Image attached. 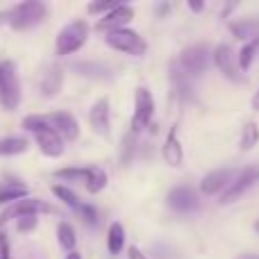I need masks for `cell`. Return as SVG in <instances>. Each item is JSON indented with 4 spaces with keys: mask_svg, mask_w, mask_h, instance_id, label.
<instances>
[{
    "mask_svg": "<svg viewBox=\"0 0 259 259\" xmlns=\"http://www.w3.org/2000/svg\"><path fill=\"white\" fill-rule=\"evenodd\" d=\"M5 16H7V23L12 30L23 32V30H32V27L39 25L48 16V7L41 0H25V3L14 5V9H9Z\"/></svg>",
    "mask_w": 259,
    "mask_h": 259,
    "instance_id": "obj_1",
    "label": "cell"
},
{
    "mask_svg": "<svg viewBox=\"0 0 259 259\" xmlns=\"http://www.w3.org/2000/svg\"><path fill=\"white\" fill-rule=\"evenodd\" d=\"M0 105L7 112L21 105V80L14 62H0Z\"/></svg>",
    "mask_w": 259,
    "mask_h": 259,
    "instance_id": "obj_2",
    "label": "cell"
},
{
    "mask_svg": "<svg viewBox=\"0 0 259 259\" xmlns=\"http://www.w3.org/2000/svg\"><path fill=\"white\" fill-rule=\"evenodd\" d=\"M87 39H89V25H87V21H73L68 25H64L62 32L57 34L55 50H57L59 57L73 55L87 44Z\"/></svg>",
    "mask_w": 259,
    "mask_h": 259,
    "instance_id": "obj_3",
    "label": "cell"
},
{
    "mask_svg": "<svg viewBox=\"0 0 259 259\" xmlns=\"http://www.w3.org/2000/svg\"><path fill=\"white\" fill-rule=\"evenodd\" d=\"M105 41H107L109 48L118 50V53H125L132 55V57H143L148 53V44L139 32L134 30H118V32H109L105 34Z\"/></svg>",
    "mask_w": 259,
    "mask_h": 259,
    "instance_id": "obj_4",
    "label": "cell"
},
{
    "mask_svg": "<svg viewBox=\"0 0 259 259\" xmlns=\"http://www.w3.org/2000/svg\"><path fill=\"white\" fill-rule=\"evenodd\" d=\"M155 114V98H152L148 87H139L134 91V114H132V123H130V132L139 134L143 132L152 121Z\"/></svg>",
    "mask_w": 259,
    "mask_h": 259,
    "instance_id": "obj_5",
    "label": "cell"
},
{
    "mask_svg": "<svg viewBox=\"0 0 259 259\" xmlns=\"http://www.w3.org/2000/svg\"><path fill=\"white\" fill-rule=\"evenodd\" d=\"M211 62H214V53H211L209 46H205V44L189 46V48H184L182 55H180V66H182L191 77L202 75Z\"/></svg>",
    "mask_w": 259,
    "mask_h": 259,
    "instance_id": "obj_6",
    "label": "cell"
},
{
    "mask_svg": "<svg viewBox=\"0 0 259 259\" xmlns=\"http://www.w3.org/2000/svg\"><path fill=\"white\" fill-rule=\"evenodd\" d=\"M257 182H259V164L257 166H248V168H243L241 173H237L234 182L230 184L223 193H221V200L219 202H221V205H232V202H237L239 198L248 191V189L255 187Z\"/></svg>",
    "mask_w": 259,
    "mask_h": 259,
    "instance_id": "obj_7",
    "label": "cell"
},
{
    "mask_svg": "<svg viewBox=\"0 0 259 259\" xmlns=\"http://www.w3.org/2000/svg\"><path fill=\"white\" fill-rule=\"evenodd\" d=\"M44 211H53V207L46 205L44 200L39 198H25V200H18L14 205L5 207L3 214H0V228L7 225L9 221H18V219H25V216H39Z\"/></svg>",
    "mask_w": 259,
    "mask_h": 259,
    "instance_id": "obj_8",
    "label": "cell"
},
{
    "mask_svg": "<svg viewBox=\"0 0 259 259\" xmlns=\"http://www.w3.org/2000/svg\"><path fill=\"white\" fill-rule=\"evenodd\" d=\"M214 64L228 80H232V82L243 80L241 66H239V55H234V50L228 44H221L214 48Z\"/></svg>",
    "mask_w": 259,
    "mask_h": 259,
    "instance_id": "obj_9",
    "label": "cell"
},
{
    "mask_svg": "<svg viewBox=\"0 0 259 259\" xmlns=\"http://www.w3.org/2000/svg\"><path fill=\"white\" fill-rule=\"evenodd\" d=\"M166 202H168L170 209L180 211V214H191V211L200 209V198H198V193L193 191L191 187H184V184L170 189L168 196H166Z\"/></svg>",
    "mask_w": 259,
    "mask_h": 259,
    "instance_id": "obj_10",
    "label": "cell"
},
{
    "mask_svg": "<svg viewBox=\"0 0 259 259\" xmlns=\"http://www.w3.org/2000/svg\"><path fill=\"white\" fill-rule=\"evenodd\" d=\"M168 80L173 96L180 103H191L193 100V87H191V75L180 66V62H170L168 66Z\"/></svg>",
    "mask_w": 259,
    "mask_h": 259,
    "instance_id": "obj_11",
    "label": "cell"
},
{
    "mask_svg": "<svg viewBox=\"0 0 259 259\" xmlns=\"http://www.w3.org/2000/svg\"><path fill=\"white\" fill-rule=\"evenodd\" d=\"M134 18V9L130 5H118L116 9H112L109 14L98 18L96 23V30L98 32H118V30H125V25Z\"/></svg>",
    "mask_w": 259,
    "mask_h": 259,
    "instance_id": "obj_12",
    "label": "cell"
},
{
    "mask_svg": "<svg viewBox=\"0 0 259 259\" xmlns=\"http://www.w3.org/2000/svg\"><path fill=\"white\" fill-rule=\"evenodd\" d=\"M46 118H48L50 127H53L64 141H75V139L80 137V123H77V118L73 116V114L50 112V114H46Z\"/></svg>",
    "mask_w": 259,
    "mask_h": 259,
    "instance_id": "obj_13",
    "label": "cell"
},
{
    "mask_svg": "<svg viewBox=\"0 0 259 259\" xmlns=\"http://www.w3.org/2000/svg\"><path fill=\"white\" fill-rule=\"evenodd\" d=\"M89 125L94 127L96 134L107 137L112 132V109H109V98H98L89 109Z\"/></svg>",
    "mask_w": 259,
    "mask_h": 259,
    "instance_id": "obj_14",
    "label": "cell"
},
{
    "mask_svg": "<svg viewBox=\"0 0 259 259\" xmlns=\"http://www.w3.org/2000/svg\"><path fill=\"white\" fill-rule=\"evenodd\" d=\"M234 178H237V175H234L232 168H219V170H214V173H209V175H205V178H202L200 191L205 193V196L221 193V191H225V189L234 182Z\"/></svg>",
    "mask_w": 259,
    "mask_h": 259,
    "instance_id": "obj_15",
    "label": "cell"
},
{
    "mask_svg": "<svg viewBox=\"0 0 259 259\" xmlns=\"http://www.w3.org/2000/svg\"><path fill=\"white\" fill-rule=\"evenodd\" d=\"M62 87H64V68L59 66V64H50L39 80L41 96H44V98H55V96L62 91Z\"/></svg>",
    "mask_w": 259,
    "mask_h": 259,
    "instance_id": "obj_16",
    "label": "cell"
},
{
    "mask_svg": "<svg viewBox=\"0 0 259 259\" xmlns=\"http://www.w3.org/2000/svg\"><path fill=\"white\" fill-rule=\"evenodd\" d=\"M36 139V146H39V150L44 152L46 157H50V159H57V157L64 155V139L59 137L55 130H41V132L34 134Z\"/></svg>",
    "mask_w": 259,
    "mask_h": 259,
    "instance_id": "obj_17",
    "label": "cell"
},
{
    "mask_svg": "<svg viewBox=\"0 0 259 259\" xmlns=\"http://www.w3.org/2000/svg\"><path fill=\"white\" fill-rule=\"evenodd\" d=\"M161 157L168 166H182L184 161V150H182V143H180L178 137V125H173L166 134V141L164 148H161Z\"/></svg>",
    "mask_w": 259,
    "mask_h": 259,
    "instance_id": "obj_18",
    "label": "cell"
},
{
    "mask_svg": "<svg viewBox=\"0 0 259 259\" xmlns=\"http://www.w3.org/2000/svg\"><path fill=\"white\" fill-rule=\"evenodd\" d=\"M73 71H77L84 77H91V80H112L109 68L100 62H77L73 64Z\"/></svg>",
    "mask_w": 259,
    "mask_h": 259,
    "instance_id": "obj_19",
    "label": "cell"
},
{
    "mask_svg": "<svg viewBox=\"0 0 259 259\" xmlns=\"http://www.w3.org/2000/svg\"><path fill=\"white\" fill-rule=\"evenodd\" d=\"M230 32L241 41L257 39L259 36V18H243V21L232 23V25H230Z\"/></svg>",
    "mask_w": 259,
    "mask_h": 259,
    "instance_id": "obj_20",
    "label": "cell"
},
{
    "mask_svg": "<svg viewBox=\"0 0 259 259\" xmlns=\"http://www.w3.org/2000/svg\"><path fill=\"white\" fill-rule=\"evenodd\" d=\"M30 148V141L25 137H3L0 139V157L23 155Z\"/></svg>",
    "mask_w": 259,
    "mask_h": 259,
    "instance_id": "obj_21",
    "label": "cell"
},
{
    "mask_svg": "<svg viewBox=\"0 0 259 259\" xmlns=\"http://www.w3.org/2000/svg\"><path fill=\"white\" fill-rule=\"evenodd\" d=\"M25 198H30V191H27L25 184L9 182V184H3V187H0V202H9V205H14V202L25 200Z\"/></svg>",
    "mask_w": 259,
    "mask_h": 259,
    "instance_id": "obj_22",
    "label": "cell"
},
{
    "mask_svg": "<svg viewBox=\"0 0 259 259\" xmlns=\"http://www.w3.org/2000/svg\"><path fill=\"white\" fill-rule=\"evenodd\" d=\"M125 246V228L123 223H112L107 230V250L109 255H118Z\"/></svg>",
    "mask_w": 259,
    "mask_h": 259,
    "instance_id": "obj_23",
    "label": "cell"
},
{
    "mask_svg": "<svg viewBox=\"0 0 259 259\" xmlns=\"http://www.w3.org/2000/svg\"><path fill=\"white\" fill-rule=\"evenodd\" d=\"M53 175L57 180H62V182H82V184H87L89 182L91 168H80V166H73V168H57Z\"/></svg>",
    "mask_w": 259,
    "mask_h": 259,
    "instance_id": "obj_24",
    "label": "cell"
},
{
    "mask_svg": "<svg viewBox=\"0 0 259 259\" xmlns=\"http://www.w3.org/2000/svg\"><path fill=\"white\" fill-rule=\"evenodd\" d=\"M53 193L64 202V205L71 207V209L75 211V214H80V209L84 207V202H82L80 198L75 196V191H71V189L64 187V184H55V187H53Z\"/></svg>",
    "mask_w": 259,
    "mask_h": 259,
    "instance_id": "obj_25",
    "label": "cell"
},
{
    "mask_svg": "<svg viewBox=\"0 0 259 259\" xmlns=\"http://www.w3.org/2000/svg\"><path fill=\"white\" fill-rule=\"evenodd\" d=\"M57 241H59V246H62L66 252H75L77 237H75V230H73L71 223H59V228H57Z\"/></svg>",
    "mask_w": 259,
    "mask_h": 259,
    "instance_id": "obj_26",
    "label": "cell"
},
{
    "mask_svg": "<svg viewBox=\"0 0 259 259\" xmlns=\"http://www.w3.org/2000/svg\"><path fill=\"white\" fill-rule=\"evenodd\" d=\"M259 143V127H257V123H246L241 130V141H239V148H241L243 152H248V150H252Z\"/></svg>",
    "mask_w": 259,
    "mask_h": 259,
    "instance_id": "obj_27",
    "label": "cell"
},
{
    "mask_svg": "<svg viewBox=\"0 0 259 259\" xmlns=\"http://www.w3.org/2000/svg\"><path fill=\"white\" fill-rule=\"evenodd\" d=\"M257 53H259V36L252 41H248V44L241 48V53H239V66H241V71H248V68L252 66Z\"/></svg>",
    "mask_w": 259,
    "mask_h": 259,
    "instance_id": "obj_28",
    "label": "cell"
},
{
    "mask_svg": "<svg viewBox=\"0 0 259 259\" xmlns=\"http://www.w3.org/2000/svg\"><path fill=\"white\" fill-rule=\"evenodd\" d=\"M87 191L89 193H100L105 187H107V173L98 166H91V175H89V182L84 184Z\"/></svg>",
    "mask_w": 259,
    "mask_h": 259,
    "instance_id": "obj_29",
    "label": "cell"
},
{
    "mask_svg": "<svg viewBox=\"0 0 259 259\" xmlns=\"http://www.w3.org/2000/svg\"><path fill=\"white\" fill-rule=\"evenodd\" d=\"M134 150H137V134L127 132L125 137H123V143H121V164H123V166L130 164V159H132Z\"/></svg>",
    "mask_w": 259,
    "mask_h": 259,
    "instance_id": "obj_30",
    "label": "cell"
},
{
    "mask_svg": "<svg viewBox=\"0 0 259 259\" xmlns=\"http://www.w3.org/2000/svg\"><path fill=\"white\" fill-rule=\"evenodd\" d=\"M118 7V3H112V0H100V3H91V5H87V12L89 14H109L112 9H116Z\"/></svg>",
    "mask_w": 259,
    "mask_h": 259,
    "instance_id": "obj_31",
    "label": "cell"
},
{
    "mask_svg": "<svg viewBox=\"0 0 259 259\" xmlns=\"http://www.w3.org/2000/svg\"><path fill=\"white\" fill-rule=\"evenodd\" d=\"M36 225H39V219H36V216H25V219H18L16 221V230H18V232H32Z\"/></svg>",
    "mask_w": 259,
    "mask_h": 259,
    "instance_id": "obj_32",
    "label": "cell"
},
{
    "mask_svg": "<svg viewBox=\"0 0 259 259\" xmlns=\"http://www.w3.org/2000/svg\"><path fill=\"white\" fill-rule=\"evenodd\" d=\"M80 216H82V221H84V223H89V225H96V223H98V211H96L91 205H84V207H82V209H80Z\"/></svg>",
    "mask_w": 259,
    "mask_h": 259,
    "instance_id": "obj_33",
    "label": "cell"
},
{
    "mask_svg": "<svg viewBox=\"0 0 259 259\" xmlns=\"http://www.w3.org/2000/svg\"><path fill=\"white\" fill-rule=\"evenodd\" d=\"M12 250H9V239L5 232H0V259H9Z\"/></svg>",
    "mask_w": 259,
    "mask_h": 259,
    "instance_id": "obj_34",
    "label": "cell"
},
{
    "mask_svg": "<svg viewBox=\"0 0 259 259\" xmlns=\"http://www.w3.org/2000/svg\"><path fill=\"white\" fill-rule=\"evenodd\" d=\"M127 259H148V255H143L137 246H130L127 248Z\"/></svg>",
    "mask_w": 259,
    "mask_h": 259,
    "instance_id": "obj_35",
    "label": "cell"
},
{
    "mask_svg": "<svg viewBox=\"0 0 259 259\" xmlns=\"http://www.w3.org/2000/svg\"><path fill=\"white\" fill-rule=\"evenodd\" d=\"M187 5L191 12H202V9H205V3H202V0H189Z\"/></svg>",
    "mask_w": 259,
    "mask_h": 259,
    "instance_id": "obj_36",
    "label": "cell"
},
{
    "mask_svg": "<svg viewBox=\"0 0 259 259\" xmlns=\"http://www.w3.org/2000/svg\"><path fill=\"white\" fill-rule=\"evenodd\" d=\"M168 7H170V5H157V7H155V12L159 14V16H164V14L168 12Z\"/></svg>",
    "mask_w": 259,
    "mask_h": 259,
    "instance_id": "obj_37",
    "label": "cell"
},
{
    "mask_svg": "<svg viewBox=\"0 0 259 259\" xmlns=\"http://www.w3.org/2000/svg\"><path fill=\"white\" fill-rule=\"evenodd\" d=\"M252 109H255V112H259V91L255 96H252Z\"/></svg>",
    "mask_w": 259,
    "mask_h": 259,
    "instance_id": "obj_38",
    "label": "cell"
},
{
    "mask_svg": "<svg viewBox=\"0 0 259 259\" xmlns=\"http://www.w3.org/2000/svg\"><path fill=\"white\" fill-rule=\"evenodd\" d=\"M237 259H259V255H252V252H246V255H239Z\"/></svg>",
    "mask_w": 259,
    "mask_h": 259,
    "instance_id": "obj_39",
    "label": "cell"
},
{
    "mask_svg": "<svg viewBox=\"0 0 259 259\" xmlns=\"http://www.w3.org/2000/svg\"><path fill=\"white\" fill-rule=\"evenodd\" d=\"M66 259H82V257H80V252H68Z\"/></svg>",
    "mask_w": 259,
    "mask_h": 259,
    "instance_id": "obj_40",
    "label": "cell"
},
{
    "mask_svg": "<svg viewBox=\"0 0 259 259\" xmlns=\"http://www.w3.org/2000/svg\"><path fill=\"white\" fill-rule=\"evenodd\" d=\"M255 230H257V232H259V221H257V223H255Z\"/></svg>",
    "mask_w": 259,
    "mask_h": 259,
    "instance_id": "obj_41",
    "label": "cell"
}]
</instances>
